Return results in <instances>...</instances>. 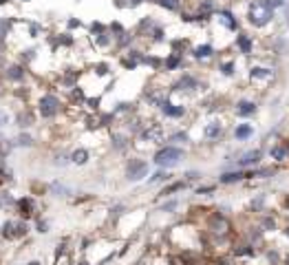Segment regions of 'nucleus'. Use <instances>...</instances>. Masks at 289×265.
<instances>
[{"mask_svg": "<svg viewBox=\"0 0 289 265\" xmlns=\"http://www.w3.org/2000/svg\"><path fill=\"white\" fill-rule=\"evenodd\" d=\"M245 18H247V24H250V27L265 29L267 24L274 22L276 9H272L270 4H267V0H252V2L247 4Z\"/></svg>", "mask_w": 289, "mask_h": 265, "instance_id": "nucleus-1", "label": "nucleus"}, {"mask_svg": "<svg viewBox=\"0 0 289 265\" xmlns=\"http://www.w3.org/2000/svg\"><path fill=\"white\" fill-rule=\"evenodd\" d=\"M183 157H185V152L181 148H177V146H163V148H159L154 152V164L159 168H172V166H177Z\"/></svg>", "mask_w": 289, "mask_h": 265, "instance_id": "nucleus-2", "label": "nucleus"}, {"mask_svg": "<svg viewBox=\"0 0 289 265\" xmlns=\"http://www.w3.org/2000/svg\"><path fill=\"white\" fill-rule=\"evenodd\" d=\"M208 230L214 234V237L219 239H225L230 237L232 232V221L225 215H221V212H214L212 217H210V223H208Z\"/></svg>", "mask_w": 289, "mask_h": 265, "instance_id": "nucleus-3", "label": "nucleus"}, {"mask_svg": "<svg viewBox=\"0 0 289 265\" xmlns=\"http://www.w3.org/2000/svg\"><path fill=\"white\" fill-rule=\"evenodd\" d=\"M261 159H263V150L261 148H252V150H245L243 155H239V159H236V168H256L261 166Z\"/></svg>", "mask_w": 289, "mask_h": 265, "instance_id": "nucleus-4", "label": "nucleus"}, {"mask_svg": "<svg viewBox=\"0 0 289 265\" xmlns=\"http://www.w3.org/2000/svg\"><path fill=\"white\" fill-rule=\"evenodd\" d=\"M148 175V164L144 159H131L126 166V179L128 181H139Z\"/></svg>", "mask_w": 289, "mask_h": 265, "instance_id": "nucleus-5", "label": "nucleus"}, {"mask_svg": "<svg viewBox=\"0 0 289 265\" xmlns=\"http://www.w3.org/2000/svg\"><path fill=\"white\" fill-rule=\"evenodd\" d=\"M214 16L219 20V24H223L228 31H236V29H239V18L234 16L232 9H216Z\"/></svg>", "mask_w": 289, "mask_h": 265, "instance_id": "nucleus-6", "label": "nucleus"}, {"mask_svg": "<svg viewBox=\"0 0 289 265\" xmlns=\"http://www.w3.org/2000/svg\"><path fill=\"white\" fill-rule=\"evenodd\" d=\"M250 80L252 82H270V80H274V69L261 64L250 66Z\"/></svg>", "mask_w": 289, "mask_h": 265, "instance_id": "nucleus-7", "label": "nucleus"}, {"mask_svg": "<svg viewBox=\"0 0 289 265\" xmlns=\"http://www.w3.org/2000/svg\"><path fill=\"white\" fill-rule=\"evenodd\" d=\"M243 179H250V168H247V170H243V168H236V170L223 172V175L219 177V183H223V186H230V183L243 181Z\"/></svg>", "mask_w": 289, "mask_h": 265, "instance_id": "nucleus-8", "label": "nucleus"}, {"mask_svg": "<svg viewBox=\"0 0 289 265\" xmlns=\"http://www.w3.org/2000/svg\"><path fill=\"white\" fill-rule=\"evenodd\" d=\"M234 47L239 49V53H243V55H252L254 53V38L252 35H247V33H236V40H234Z\"/></svg>", "mask_w": 289, "mask_h": 265, "instance_id": "nucleus-9", "label": "nucleus"}, {"mask_svg": "<svg viewBox=\"0 0 289 265\" xmlns=\"http://www.w3.org/2000/svg\"><path fill=\"white\" fill-rule=\"evenodd\" d=\"M234 111H236V115H239V117H252L256 111H259V104H256L254 100H239Z\"/></svg>", "mask_w": 289, "mask_h": 265, "instance_id": "nucleus-10", "label": "nucleus"}, {"mask_svg": "<svg viewBox=\"0 0 289 265\" xmlns=\"http://www.w3.org/2000/svg\"><path fill=\"white\" fill-rule=\"evenodd\" d=\"M267 155H270V159L272 161H276V164H283V161H287L289 159V152H287V146L283 144H274L270 150H267Z\"/></svg>", "mask_w": 289, "mask_h": 265, "instance_id": "nucleus-11", "label": "nucleus"}, {"mask_svg": "<svg viewBox=\"0 0 289 265\" xmlns=\"http://www.w3.org/2000/svg\"><path fill=\"white\" fill-rule=\"evenodd\" d=\"M40 113L44 117H51L58 113V100L53 98V95H44L42 100H40Z\"/></svg>", "mask_w": 289, "mask_h": 265, "instance_id": "nucleus-12", "label": "nucleus"}, {"mask_svg": "<svg viewBox=\"0 0 289 265\" xmlns=\"http://www.w3.org/2000/svg\"><path fill=\"white\" fill-rule=\"evenodd\" d=\"M142 139H144V141H152V144L161 141V139H163V131H161V126L150 124L148 129H144V131H142Z\"/></svg>", "mask_w": 289, "mask_h": 265, "instance_id": "nucleus-13", "label": "nucleus"}, {"mask_svg": "<svg viewBox=\"0 0 289 265\" xmlns=\"http://www.w3.org/2000/svg\"><path fill=\"white\" fill-rule=\"evenodd\" d=\"M250 137H254V126L247 124V122L236 124V129H234V139L236 141H247Z\"/></svg>", "mask_w": 289, "mask_h": 265, "instance_id": "nucleus-14", "label": "nucleus"}, {"mask_svg": "<svg viewBox=\"0 0 289 265\" xmlns=\"http://www.w3.org/2000/svg\"><path fill=\"white\" fill-rule=\"evenodd\" d=\"M203 135H205V139H219L223 135V124L221 122H210L203 129Z\"/></svg>", "mask_w": 289, "mask_h": 265, "instance_id": "nucleus-15", "label": "nucleus"}, {"mask_svg": "<svg viewBox=\"0 0 289 265\" xmlns=\"http://www.w3.org/2000/svg\"><path fill=\"white\" fill-rule=\"evenodd\" d=\"M161 111H163V115H168V117H183L185 115L183 106L170 104V102H166V100H163V104H161Z\"/></svg>", "mask_w": 289, "mask_h": 265, "instance_id": "nucleus-16", "label": "nucleus"}, {"mask_svg": "<svg viewBox=\"0 0 289 265\" xmlns=\"http://www.w3.org/2000/svg\"><path fill=\"white\" fill-rule=\"evenodd\" d=\"M197 86H199L197 78H192V75H183V78L174 84V89L177 91H192V89H197Z\"/></svg>", "mask_w": 289, "mask_h": 265, "instance_id": "nucleus-17", "label": "nucleus"}, {"mask_svg": "<svg viewBox=\"0 0 289 265\" xmlns=\"http://www.w3.org/2000/svg\"><path fill=\"white\" fill-rule=\"evenodd\" d=\"M192 55H194V58H197V60L212 58V55H214V47H212V44H199V47H194Z\"/></svg>", "mask_w": 289, "mask_h": 265, "instance_id": "nucleus-18", "label": "nucleus"}, {"mask_svg": "<svg viewBox=\"0 0 289 265\" xmlns=\"http://www.w3.org/2000/svg\"><path fill=\"white\" fill-rule=\"evenodd\" d=\"M234 254L236 257H254L256 254V248H254V243H243V246H236L234 248Z\"/></svg>", "mask_w": 289, "mask_h": 265, "instance_id": "nucleus-19", "label": "nucleus"}, {"mask_svg": "<svg viewBox=\"0 0 289 265\" xmlns=\"http://www.w3.org/2000/svg\"><path fill=\"white\" fill-rule=\"evenodd\" d=\"M259 226L263 228V232H274L276 230V217H272V215H263V219H261V223Z\"/></svg>", "mask_w": 289, "mask_h": 265, "instance_id": "nucleus-20", "label": "nucleus"}, {"mask_svg": "<svg viewBox=\"0 0 289 265\" xmlns=\"http://www.w3.org/2000/svg\"><path fill=\"white\" fill-rule=\"evenodd\" d=\"M7 237H22L24 234V230H27V226H24V223H7Z\"/></svg>", "mask_w": 289, "mask_h": 265, "instance_id": "nucleus-21", "label": "nucleus"}, {"mask_svg": "<svg viewBox=\"0 0 289 265\" xmlns=\"http://www.w3.org/2000/svg\"><path fill=\"white\" fill-rule=\"evenodd\" d=\"M71 159H73V164H86V161H89V150L77 148V150H73Z\"/></svg>", "mask_w": 289, "mask_h": 265, "instance_id": "nucleus-22", "label": "nucleus"}, {"mask_svg": "<svg viewBox=\"0 0 289 265\" xmlns=\"http://www.w3.org/2000/svg\"><path fill=\"white\" fill-rule=\"evenodd\" d=\"M154 2H157L159 7L168 9V11H177V9L181 7V0H154Z\"/></svg>", "mask_w": 289, "mask_h": 265, "instance_id": "nucleus-23", "label": "nucleus"}, {"mask_svg": "<svg viewBox=\"0 0 289 265\" xmlns=\"http://www.w3.org/2000/svg\"><path fill=\"white\" fill-rule=\"evenodd\" d=\"M219 71L230 78V75H234V71H236V62H234V60H228V62H223L219 66Z\"/></svg>", "mask_w": 289, "mask_h": 265, "instance_id": "nucleus-24", "label": "nucleus"}, {"mask_svg": "<svg viewBox=\"0 0 289 265\" xmlns=\"http://www.w3.org/2000/svg\"><path fill=\"white\" fill-rule=\"evenodd\" d=\"M181 188H185V181H177V183H170L168 188H163V190H161V197L174 195V192H177V190H181Z\"/></svg>", "mask_w": 289, "mask_h": 265, "instance_id": "nucleus-25", "label": "nucleus"}, {"mask_svg": "<svg viewBox=\"0 0 289 265\" xmlns=\"http://www.w3.org/2000/svg\"><path fill=\"white\" fill-rule=\"evenodd\" d=\"M179 64H181V53H172V55H170V58L166 60V69H168V71H174Z\"/></svg>", "mask_w": 289, "mask_h": 265, "instance_id": "nucleus-26", "label": "nucleus"}, {"mask_svg": "<svg viewBox=\"0 0 289 265\" xmlns=\"http://www.w3.org/2000/svg\"><path fill=\"white\" fill-rule=\"evenodd\" d=\"M168 179H170V175H168V172L159 170V172H154V175L150 177V183H157V181H168Z\"/></svg>", "mask_w": 289, "mask_h": 265, "instance_id": "nucleus-27", "label": "nucleus"}, {"mask_svg": "<svg viewBox=\"0 0 289 265\" xmlns=\"http://www.w3.org/2000/svg\"><path fill=\"white\" fill-rule=\"evenodd\" d=\"M267 4H270L272 9H285L287 7V0H267Z\"/></svg>", "mask_w": 289, "mask_h": 265, "instance_id": "nucleus-28", "label": "nucleus"}, {"mask_svg": "<svg viewBox=\"0 0 289 265\" xmlns=\"http://www.w3.org/2000/svg\"><path fill=\"white\" fill-rule=\"evenodd\" d=\"M9 78L20 80L22 78V69H20V66H11V69H9Z\"/></svg>", "mask_w": 289, "mask_h": 265, "instance_id": "nucleus-29", "label": "nucleus"}, {"mask_svg": "<svg viewBox=\"0 0 289 265\" xmlns=\"http://www.w3.org/2000/svg\"><path fill=\"white\" fill-rule=\"evenodd\" d=\"M20 208H22V215H31V212H29V208H31L29 199H22V201H20Z\"/></svg>", "mask_w": 289, "mask_h": 265, "instance_id": "nucleus-30", "label": "nucleus"}, {"mask_svg": "<svg viewBox=\"0 0 289 265\" xmlns=\"http://www.w3.org/2000/svg\"><path fill=\"white\" fill-rule=\"evenodd\" d=\"M170 141H188V135L185 132H177V135L170 137Z\"/></svg>", "mask_w": 289, "mask_h": 265, "instance_id": "nucleus-31", "label": "nucleus"}, {"mask_svg": "<svg viewBox=\"0 0 289 265\" xmlns=\"http://www.w3.org/2000/svg\"><path fill=\"white\" fill-rule=\"evenodd\" d=\"M115 146H117V148H124V146H126V137L115 135Z\"/></svg>", "mask_w": 289, "mask_h": 265, "instance_id": "nucleus-32", "label": "nucleus"}, {"mask_svg": "<svg viewBox=\"0 0 289 265\" xmlns=\"http://www.w3.org/2000/svg\"><path fill=\"white\" fill-rule=\"evenodd\" d=\"M208 192H214V186H203L197 190V195H208Z\"/></svg>", "mask_w": 289, "mask_h": 265, "instance_id": "nucleus-33", "label": "nucleus"}, {"mask_svg": "<svg viewBox=\"0 0 289 265\" xmlns=\"http://www.w3.org/2000/svg\"><path fill=\"white\" fill-rule=\"evenodd\" d=\"M15 144H18V146H29V144H31V139H29L27 135H22L18 141H15Z\"/></svg>", "mask_w": 289, "mask_h": 265, "instance_id": "nucleus-34", "label": "nucleus"}, {"mask_svg": "<svg viewBox=\"0 0 289 265\" xmlns=\"http://www.w3.org/2000/svg\"><path fill=\"white\" fill-rule=\"evenodd\" d=\"M108 73V66L106 64H100L97 66V75H106Z\"/></svg>", "mask_w": 289, "mask_h": 265, "instance_id": "nucleus-35", "label": "nucleus"}, {"mask_svg": "<svg viewBox=\"0 0 289 265\" xmlns=\"http://www.w3.org/2000/svg\"><path fill=\"white\" fill-rule=\"evenodd\" d=\"M174 208H177V201H170V203H166V206L161 208V210L166 212V210H174Z\"/></svg>", "mask_w": 289, "mask_h": 265, "instance_id": "nucleus-36", "label": "nucleus"}, {"mask_svg": "<svg viewBox=\"0 0 289 265\" xmlns=\"http://www.w3.org/2000/svg\"><path fill=\"white\" fill-rule=\"evenodd\" d=\"M267 259H270L272 263H278V252H267Z\"/></svg>", "mask_w": 289, "mask_h": 265, "instance_id": "nucleus-37", "label": "nucleus"}, {"mask_svg": "<svg viewBox=\"0 0 289 265\" xmlns=\"http://www.w3.org/2000/svg\"><path fill=\"white\" fill-rule=\"evenodd\" d=\"M283 144H285V146H287V152H289V139H285V141H283Z\"/></svg>", "mask_w": 289, "mask_h": 265, "instance_id": "nucleus-38", "label": "nucleus"}, {"mask_svg": "<svg viewBox=\"0 0 289 265\" xmlns=\"http://www.w3.org/2000/svg\"><path fill=\"white\" fill-rule=\"evenodd\" d=\"M285 237H289V226L285 228Z\"/></svg>", "mask_w": 289, "mask_h": 265, "instance_id": "nucleus-39", "label": "nucleus"}, {"mask_svg": "<svg viewBox=\"0 0 289 265\" xmlns=\"http://www.w3.org/2000/svg\"><path fill=\"white\" fill-rule=\"evenodd\" d=\"M285 265H289V257H287V259H285Z\"/></svg>", "mask_w": 289, "mask_h": 265, "instance_id": "nucleus-40", "label": "nucleus"}, {"mask_svg": "<svg viewBox=\"0 0 289 265\" xmlns=\"http://www.w3.org/2000/svg\"><path fill=\"white\" fill-rule=\"evenodd\" d=\"M2 2H7V0H0V4H2Z\"/></svg>", "mask_w": 289, "mask_h": 265, "instance_id": "nucleus-41", "label": "nucleus"}]
</instances>
